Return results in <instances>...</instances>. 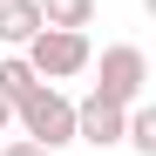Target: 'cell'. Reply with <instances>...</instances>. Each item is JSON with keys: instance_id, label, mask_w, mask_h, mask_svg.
<instances>
[{"instance_id": "6da1fadb", "label": "cell", "mask_w": 156, "mask_h": 156, "mask_svg": "<svg viewBox=\"0 0 156 156\" xmlns=\"http://www.w3.org/2000/svg\"><path fill=\"white\" fill-rule=\"evenodd\" d=\"M14 129H20L27 143H41V149H55V156H61V149L75 143V102H68L55 82H41V88L14 109Z\"/></svg>"}, {"instance_id": "30bf717a", "label": "cell", "mask_w": 156, "mask_h": 156, "mask_svg": "<svg viewBox=\"0 0 156 156\" xmlns=\"http://www.w3.org/2000/svg\"><path fill=\"white\" fill-rule=\"evenodd\" d=\"M7 129H14V102L0 95V136H7Z\"/></svg>"}, {"instance_id": "277c9868", "label": "cell", "mask_w": 156, "mask_h": 156, "mask_svg": "<svg viewBox=\"0 0 156 156\" xmlns=\"http://www.w3.org/2000/svg\"><path fill=\"white\" fill-rule=\"evenodd\" d=\"M122 115L129 109H115V102H102L95 88L75 102V143H88V149H115L122 143Z\"/></svg>"}, {"instance_id": "ba28073f", "label": "cell", "mask_w": 156, "mask_h": 156, "mask_svg": "<svg viewBox=\"0 0 156 156\" xmlns=\"http://www.w3.org/2000/svg\"><path fill=\"white\" fill-rule=\"evenodd\" d=\"M34 88H41V75L27 68V55H7V61H0V95H7L14 109H20V102H27Z\"/></svg>"}, {"instance_id": "7a4b0ae2", "label": "cell", "mask_w": 156, "mask_h": 156, "mask_svg": "<svg viewBox=\"0 0 156 156\" xmlns=\"http://www.w3.org/2000/svg\"><path fill=\"white\" fill-rule=\"evenodd\" d=\"M20 55H27V68L41 75V82H68V75H82L95 61V48H88V34H75V27H41Z\"/></svg>"}, {"instance_id": "3957f363", "label": "cell", "mask_w": 156, "mask_h": 156, "mask_svg": "<svg viewBox=\"0 0 156 156\" xmlns=\"http://www.w3.org/2000/svg\"><path fill=\"white\" fill-rule=\"evenodd\" d=\"M95 95L102 102H115V109H129V102H143V88H149V55L136 41H115V48H102V61H95Z\"/></svg>"}, {"instance_id": "9c48e42d", "label": "cell", "mask_w": 156, "mask_h": 156, "mask_svg": "<svg viewBox=\"0 0 156 156\" xmlns=\"http://www.w3.org/2000/svg\"><path fill=\"white\" fill-rule=\"evenodd\" d=\"M0 156H55V149H41V143H27V136H14V143H0Z\"/></svg>"}, {"instance_id": "52a82bcc", "label": "cell", "mask_w": 156, "mask_h": 156, "mask_svg": "<svg viewBox=\"0 0 156 156\" xmlns=\"http://www.w3.org/2000/svg\"><path fill=\"white\" fill-rule=\"evenodd\" d=\"M122 143L136 149V156H156V109H149V102H129V115H122Z\"/></svg>"}, {"instance_id": "5b68a950", "label": "cell", "mask_w": 156, "mask_h": 156, "mask_svg": "<svg viewBox=\"0 0 156 156\" xmlns=\"http://www.w3.org/2000/svg\"><path fill=\"white\" fill-rule=\"evenodd\" d=\"M34 34H41V7H34V0H0V41L20 55Z\"/></svg>"}, {"instance_id": "8992f818", "label": "cell", "mask_w": 156, "mask_h": 156, "mask_svg": "<svg viewBox=\"0 0 156 156\" xmlns=\"http://www.w3.org/2000/svg\"><path fill=\"white\" fill-rule=\"evenodd\" d=\"M34 7H41V27H75V34L95 27V0H34Z\"/></svg>"}]
</instances>
